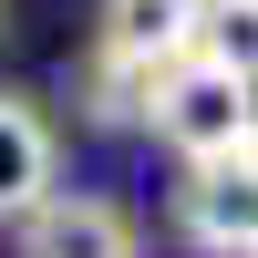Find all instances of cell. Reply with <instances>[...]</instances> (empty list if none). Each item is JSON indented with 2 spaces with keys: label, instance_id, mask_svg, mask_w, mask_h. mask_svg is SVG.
I'll return each instance as SVG.
<instances>
[{
  "label": "cell",
  "instance_id": "6da1fadb",
  "mask_svg": "<svg viewBox=\"0 0 258 258\" xmlns=\"http://www.w3.org/2000/svg\"><path fill=\"white\" fill-rule=\"evenodd\" d=\"M145 135H155L176 165H207V155L258 145V135H248V93H238V73H217V62H197V52H186L176 73L145 83Z\"/></svg>",
  "mask_w": 258,
  "mask_h": 258
},
{
  "label": "cell",
  "instance_id": "7a4b0ae2",
  "mask_svg": "<svg viewBox=\"0 0 258 258\" xmlns=\"http://www.w3.org/2000/svg\"><path fill=\"white\" fill-rule=\"evenodd\" d=\"M176 227H186V248H197V258H258V145L186 165Z\"/></svg>",
  "mask_w": 258,
  "mask_h": 258
},
{
  "label": "cell",
  "instance_id": "3957f363",
  "mask_svg": "<svg viewBox=\"0 0 258 258\" xmlns=\"http://www.w3.org/2000/svg\"><path fill=\"white\" fill-rule=\"evenodd\" d=\"M21 258H135V207L93 197V186H52L31 217H11Z\"/></svg>",
  "mask_w": 258,
  "mask_h": 258
},
{
  "label": "cell",
  "instance_id": "277c9868",
  "mask_svg": "<svg viewBox=\"0 0 258 258\" xmlns=\"http://www.w3.org/2000/svg\"><path fill=\"white\" fill-rule=\"evenodd\" d=\"M197 52V0H103V31H93V62L155 83Z\"/></svg>",
  "mask_w": 258,
  "mask_h": 258
},
{
  "label": "cell",
  "instance_id": "5b68a950",
  "mask_svg": "<svg viewBox=\"0 0 258 258\" xmlns=\"http://www.w3.org/2000/svg\"><path fill=\"white\" fill-rule=\"evenodd\" d=\"M62 186V145H52V114L31 93H0V227L31 217L41 197Z\"/></svg>",
  "mask_w": 258,
  "mask_h": 258
},
{
  "label": "cell",
  "instance_id": "8992f818",
  "mask_svg": "<svg viewBox=\"0 0 258 258\" xmlns=\"http://www.w3.org/2000/svg\"><path fill=\"white\" fill-rule=\"evenodd\" d=\"M197 62L258 73V0H197Z\"/></svg>",
  "mask_w": 258,
  "mask_h": 258
},
{
  "label": "cell",
  "instance_id": "52a82bcc",
  "mask_svg": "<svg viewBox=\"0 0 258 258\" xmlns=\"http://www.w3.org/2000/svg\"><path fill=\"white\" fill-rule=\"evenodd\" d=\"M0 11H11V0H0Z\"/></svg>",
  "mask_w": 258,
  "mask_h": 258
}]
</instances>
